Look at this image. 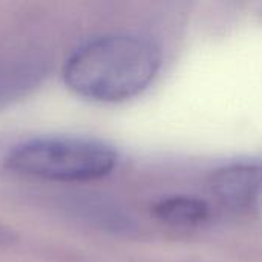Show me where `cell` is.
Listing matches in <instances>:
<instances>
[{
    "label": "cell",
    "mask_w": 262,
    "mask_h": 262,
    "mask_svg": "<svg viewBox=\"0 0 262 262\" xmlns=\"http://www.w3.org/2000/svg\"><path fill=\"white\" fill-rule=\"evenodd\" d=\"M46 75V61L37 55L0 60V109L29 94Z\"/></svg>",
    "instance_id": "obj_4"
},
{
    "label": "cell",
    "mask_w": 262,
    "mask_h": 262,
    "mask_svg": "<svg viewBox=\"0 0 262 262\" xmlns=\"http://www.w3.org/2000/svg\"><path fill=\"white\" fill-rule=\"evenodd\" d=\"M112 146L84 137H37L14 146L5 157L6 169L48 181L80 183L107 177L117 166Z\"/></svg>",
    "instance_id": "obj_2"
},
{
    "label": "cell",
    "mask_w": 262,
    "mask_h": 262,
    "mask_svg": "<svg viewBox=\"0 0 262 262\" xmlns=\"http://www.w3.org/2000/svg\"><path fill=\"white\" fill-rule=\"evenodd\" d=\"M158 221L178 229H192L206 224L210 218V206L196 196L175 195L158 201L154 206Z\"/></svg>",
    "instance_id": "obj_5"
},
{
    "label": "cell",
    "mask_w": 262,
    "mask_h": 262,
    "mask_svg": "<svg viewBox=\"0 0 262 262\" xmlns=\"http://www.w3.org/2000/svg\"><path fill=\"white\" fill-rule=\"evenodd\" d=\"M210 193L236 213L250 212L262 201V163L244 161L216 169L209 180Z\"/></svg>",
    "instance_id": "obj_3"
},
{
    "label": "cell",
    "mask_w": 262,
    "mask_h": 262,
    "mask_svg": "<svg viewBox=\"0 0 262 262\" xmlns=\"http://www.w3.org/2000/svg\"><path fill=\"white\" fill-rule=\"evenodd\" d=\"M77 209L88 223L115 233H130L135 230L134 221L121 209L97 198H81L75 203Z\"/></svg>",
    "instance_id": "obj_6"
},
{
    "label": "cell",
    "mask_w": 262,
    "mask_h": 262,
    "mask_svg": "<svg viewBox=\"0 0 262 262\" xmlns=\"http://www.w3.org/2000/svg\"><path fill=\"white\" fill-rule=\"evenodd\" d=\"M11 243H14V233L9 229L0 226V246L11 244Z\"/></svg>",
    "instance_id": "obj_7"
},
{
    "label": "cell",
    "mask_w": 262,
    "mask_h": 262,
    "mask_svg": "<svg viewBox=\"0 0 262 262\" xmlns=\"http://www.w3.org/2000/svg\"><path fill=\"white\" fill-rule=\"evenodd\" d=\"M161 51L150 38L107 34L80 45L64 61L63 80L77 95L117 103L137 97L157 77Z\"/></svg>",
    "instance_id": "obj_1"
}]
</instances>
